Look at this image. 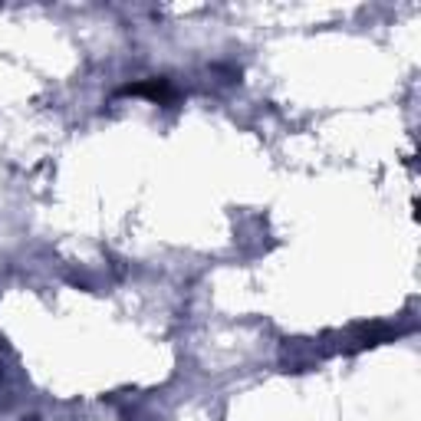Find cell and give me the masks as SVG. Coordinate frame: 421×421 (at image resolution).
Returning a JSON list of instances; mask_svg holds the SVG:
<instances>
[{"instance_id":"1","label":"cell","mask_w":421,"mask_h":421,"mask_svg":"<svg viewBox=\"0 0 421 421\" xmlns=\"http://www.w3.org/2000/svg\"><path fill=\"white\" fill-rule=\"evenodd\" d=\"M122 96H148V99H155V102H172L174 89L168 79H145V83H129V86H122Z\"/></svg>"}]
</instances>
